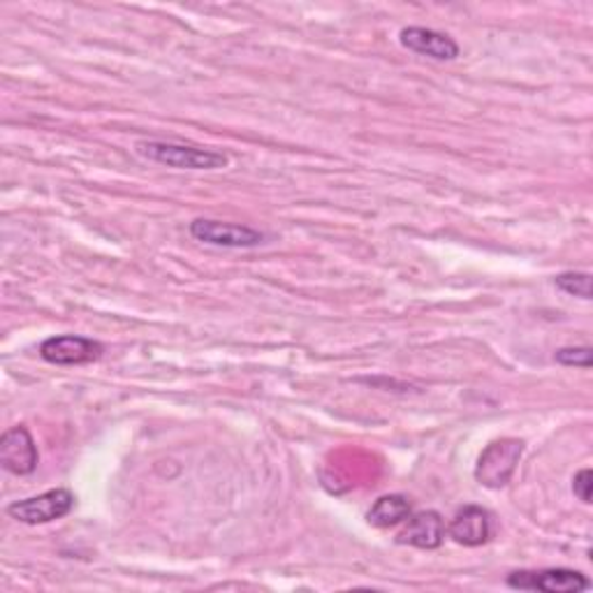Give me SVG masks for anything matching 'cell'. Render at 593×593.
<instances>
[{
    "label": "cell",
    "mask_w": 593,
    "mask_h": 593,
    "mask_svg": "<svg viewBox=\"0 0 593 593\" xmlns=\"http://www.w3.org/2000/svg\"><path fill=\"white\" fill-rule=\"evenodd\" d=\"M102 343L77 337V334H63V337H51L40 346V355L49 364L59 366H77L90 364L102 358Z\"/></svg>",
    "instance_id": "6"
},
{
    "label": "cell",
    "mask_w": 593,
    "mask_h": 593,
    "mask_svg": "<svg viewBox=\"0 0 593 593\" xmlns=\"http://www.w3.org/2000/svg\"><path fill=\"white\" fill-rule=\"evenodd\" d=\"M554 360L564 364V366H580V368H589L591 366V348L582 346V348H561L556 350Z\"/></svg>",
    "instance_id": "13"
},
{
    "label": "cell",
    "mask_w": 593,
    "mask_h": 593,
    "mask_svg": "<svg viewBox=\"0 0 593 593\" xmlns=\"http://www.w3.org/2000/svg\"><path fill=\"white\" fill-rule=\"evenodd\" d=\"M554 283L570 296H580V300H591V274L586 271H566L554 278Z\"/></svg>",
    "instance_id": "12"
},
{
    "label": "cell",
    "mask_w": 593,
    "mask_h": 593,
    "mask_svg": "<svg viewBox=\"0 0 593 593\" xmlns=\"http://www.w3.org/2000/svg\"><path fill=\"white\" fill-rule=\"evenodd\" d=\"M448 533L455 543L463 547H480L492 537L489 512L480 506L461 508L448 527Z\"/></svg>",
    "instance_id": "10"
},
{
    "label": "cell",
    "mask_w": 593,
    "mask_h": 593,
    "mask_svg": "<svg viewBox=\"0 0 593 593\" xmlns=\"http://www.w3.org/2000/svg\"><path fill=\"white\" fill-rule=\"evenodd\" d=\"M401 545L417 549H438L445 541V522L436 510H424L406 519V527L397 535Z\"/></svg>",
    "instance_id": "9"
},
{
    "label": "cell",
    "mask_w": 593,
    "mask_h": 593,
    "mask_svg": "<svg viewBox=\"0 0 593 593\" xmlns=\"http://www.w3.org/2000/svg\"><path fill=\"white\" fill-rule=\"evenodd\" d=\"M37 455L35 440L26 426H12L10 432L0 438V463L12 475H31L37 469Z\"/></svg>",
    "instance_id": "7"
},
{
    "label": "cell",
    "mask_w": 593,
    "mask_h": 593,
    "mask_svg": "<svg viewBox=\"0 0 593 593\" xmlns=\"http://www.w3.org/2000/svg\"><path fill=\"white\" fill-rule=\"evenodd\" d=\"M413 515V506L411 500L401 494H389V496H380L371 510L366 512V519L371 527L376 529H389L397 527L401 522H406L408 517Z\"/></svg>",
    "instance_id": "11"
},
{
    "label": "cell",
    "mask_w": 593,
    "mask_h": 593,
    "mask_svg": "<svg viewBox=\"0 0 593 593\" xmlns=\"http://www.w3.org/2000/svg\"><path fill=\"white\" fill-rule=\"evenodd\" d=\"M135 148L142 158L174 167V170H220V167H228L230 162V158L220 152L177 142L144 140L137 142Z\"/></svg>",
    "instance_id": "1"
},
{
    "label": "cell",
    "mask_w": 593,
    "mask_h": 593,
    "mask_svg": "<svg viewBox=\"0 0 593 593\" xmlns=\"http://www.w3.org/2000/svg\"><path fill=\"white\" fill-rule=\"evenodd\" d=\"M524 455V440L519 438H500L489 443L482 450L477 467H475V480L482 487L500 489L512 480V473L517 469L519 459Z\"/></svg>",
    "instance_id": "2"
},
{
    "label": "cell",
    "mask_w": 593,
    "mask_h": 593,
    "mask_svg": "<svg viewBox=\"0 0 593 593\" xmlns=\"http://www.w3.org/2000/svg\"><path fill=\"white\" fill-rule=\"evenodd\" d=\"M591 480H593L591 469H582L572 480V492L582 500V504H591V485H593Z\"/></svg>",
    "instance_id": "14"
},
{
    "label": "cell",
    "mask_w": 593,
    "mask_h": 593,
    "mask_svg": "<svg viewBox=\"0 0 593 593\" xmlns=\"http://www.w3.org/2000/svg\"><path fill=\"white\" fill-rule=\"evenodd\" d=\"M74 506V494L68 489H49L40 496L14 500L8 506V515L22 524H49L53 519L65 517Z\"/></svg>",
    "instance_id": "3"
},
{
    "label": "cell",
    "mask_w": 593,
    "mask_h": 593,
    "mask_svg": "<svg viewBox=\"0 0 593 593\" xmlns=\"http://www.w3.org/2000/svg\"><path fill=\"white\" fill-rule=\"evenodd\" d=\"M399 43L408 51L429 56V59L434 61H455L459 56V45L452 40V37L432 28H420V26L403 28L399 33Z\"/></svg>",
    "instance_id": "8"
},
{
    "label": "cell",
    "mask_w": 593,
    "mask_h": 593,
    "mask_svg": "<svg viewBox=\"0 0 593 593\" xmlns=\"http://www.w3.org/2000/svg\"><path fill=\"white\" fill-rule=\"evenodd\" d=\"M191 234L202 244L218 249H255L265 241V234L249 226L220 222L211 218H197L191 222Z\"/></svg>",
    "instance_id": "5"
},
{
    "label": "cell",
    "mask_w": 593,
    "mask_h": 593,
    "mask_svg": "<svg viewBox=\"0 0 593 593\" xmlns=\"http://www.w3.org/2000/svg\"><path fill=\"white\" fill-rule=\"evenodd\" d=\"M508 586L522 591H543V593H582L591 582L578 570L568 568H547V570H519L508 578Z\"/></svg>",
    "instance_id": "4"
}]
</instances>
